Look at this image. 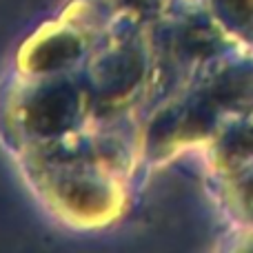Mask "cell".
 Masks as SVG:
<instances>
[{"label": "cell", "mask_w": 253, "mask_h": 253, "mask_svg": "<svg viewBox=\"0 0 253 253\" xmlns=\"http://www.w3.org/2000/svg\"><path fill=\"white\" fill-rule=\"evenodd\" d=\"M253 107V51L238 49L158 100L138 126L140 156L205 147L229 118Z\"/></svg>", "instance_id": "6da1fadb"}, {"label": "cell", "mask_w": 253, "mask_h": 253, "mask_svg": "<svg viewBox=\"0 0 253 253\" xmlns=\"http://www.w3.org/2000/svg\"><path fill=\"white\" fill-rule=\"evenodd\" d=\"M80 76L89 93L93 123L123 120L138 102H147L151 91L153 53L149 34L142 27H118L105 34Z\"/></svg>", "instance_id": "7a4b0ae2"}, {"label": "cell", "mask_w": 253, "mask_h": 253, "mask_svg": "<svg viewBox=\"0 0 253 253\" xmlns=\"http://www.w3.org/2000/svg\"><path fill=\"white\" fill-rule=\"evenodd\" d=\"M18 105L22 133L36 147L56 144L93 125V111L80 71L60 76H25Z\"/></svg>", "instance_id": "3957f363"}, {"label": "cell", "mask_w": 253, "mask_h": 253, "mask_svg": "<svg viewBox=\"0 0 253 253\" xmlns=\"http://www.w3.org/2000/svg\"><path fill=\"white\" fill-rule=\"evenodd\" d=\"M100 36L78 22H51L29 40L22 53V69L27 76H60L83 71L84 62L93 53Z\"/></svg>", "instance_id": "277c9868"}, {"label": "cell", "mask_w": 253, "mask_h": 253, "mask_svg": "<svg viewBox=\"0 0 253 253\" xmlns=\"http://www.w3.org/2000/svg\"><path fill=\"white\" fill-rule=\"evenodd\" d=\"M213 175L240 169L253 162V107L240 111L220 126L205 144Z\"/></svg>", "instance_id": "5b68a950"}, {"label": "cell", "mask_w": 253, "mask_h": 253, "mask_svg": "<svg viewBox=\"0 0 253 253\" xmlns=\"http://www.w3.org/2000/svg\"><path fill=\"white\" fill-rule=\"evenodd\" d=\"M215 182L220 202L229 218L247 236H253V162L215 175Z\"/></svg>", "instance_id": "8992f818"}, {"label": "cell", "mask_w": 253, "mask_h": 253, "mask_svg": "<svg viewBox=\"0 0 253 253\" xmlns=\"http://www.w3.org/2000/svg\"><path fill=\"white\" fill-rule=\"evenodd\" d=\"M196 2L238 47L253 51V0H196Z\"/></svg>", "instance_id": "52a82bcc"}]
</instances>
